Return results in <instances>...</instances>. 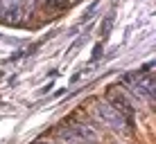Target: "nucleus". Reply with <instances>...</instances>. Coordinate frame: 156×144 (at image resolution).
I'll return each instance as SVG.
<instances>
[{"mask_svg":"<svg viewBox=\"0 0 156 144\" xmlns=\"http://www.w3.org/2000/svg\"><path fill=\"white\" fill-rule=\"evenodd\" d=\"M100 56H102V45H98L95 52H93V59H100Z\"/></svg>","mask_w":156,"mask_h":144,"instance_id":"nucleus-3","label":"nucleus"},{"mask_svg":"<svg viewBox=\"0 0 156 144\" xmlns=\"http://www.w3.org/2000/svg\"><path fill=\"white\" fill-rule=\"evenodd\" d=\"M98 113H100V117L106 122V124L111 126V129H118V131H122L127 126V119L122 117L118 110L113 108L111 104H106V101H102V104H98Z\"/></svg>","mask_w":156,"mask_h":144,"instance_id":"nucleus-1","label":"nucleus"},{"mask_svg":"<svg viewBox=\"0 0 156 144\" xmlns=\"http://www.w3.org/2000/svg\"><path fill=\"white\" fill-rule=\"evenodd\" d=\"M95 9H98V2H93V5H90V7H88V12L84 14V18H82L84 23H86V20H90V16H93V12H95Z\"/></svg>","mask_w":156,"mask_h":144,"instance_id":"nucleus-2","label":"nucleus"}]
</instances>
